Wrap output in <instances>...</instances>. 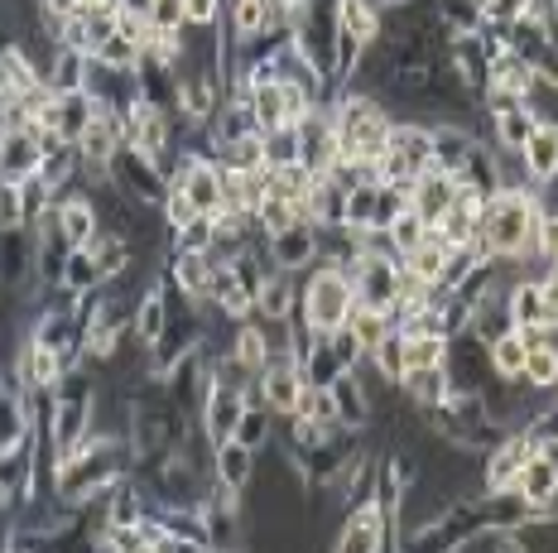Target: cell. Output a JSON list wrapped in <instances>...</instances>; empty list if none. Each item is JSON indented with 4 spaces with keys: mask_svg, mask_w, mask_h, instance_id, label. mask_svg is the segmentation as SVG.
<instances>
[{
    "mask_svg": "<svg viewBox=\"0 0 558 553\" xmlns=\"http://www.w3.org/2000/svg\"><path fill=\"white\" fill-rule=\"evenodd\" d=\"M539 217H544V202L530 188H510V183L496 188L482 202V236L492 241V256L496 260L539 256Z\"/></svg>",
    "mask_w": 558,
    "mask_h": 553,
    "instance_id": "1",
    "label": "cell"
},
{
    "mask_svg": "<svg viewBox=\"0 0 558 553\" xmlns=\"http://www.w3.org/2000/svg\"><path fill=\"white\" fill-rule=\"evenodd\" d=\"M352 304H356V284H352V274H347V265L313 260L308 280L299 284L294 328L313 332V337H332V332L347 322V314H352Z\"/></svg>",
    "mask_w": 558,
    "mask_h": 553,
    "instance_id": "2",
    "label": "cell"
},
{
    "mask_svg": "<svg viewBox=\"0 0 558 553\" xmlns=\"http://www.w3.org/2000/svg\"><path fill=\"white\" fill-rule=\"evenodd\" d=\"M107 179L125 193V198L149 202V207H159V202H165V193H169V174L159 169V159L140 155L135 145H121V149H116V155L107 159Z\"/></svg>",
    "mask_w": 558,
    "mask_h": 553,
    "instance_id": "3",
    "label": "cell"
},
{
    "mask_svg": "<svg viewBox=\"0 0 558 553\" xmlns=\"http://www.w3.org/2000/svg\"><path fill=\"white\" fill-rule=\"evenodd\" d=\"M395 515L386 505L371 495L362 505H347V520H342V534H337V549L342 553H371V549H390L395 544Z\"/></svg>",
    "mask_w": 558,
    "mask_h": 553,
    "instance_id": "4",
    "label": "cell"
},
{
    "mask_svg": "<svg viewBox=\"0 0 558 553\" xmlns=\"http://www.w3.org/2000/svg\"><path fill=\"white\" fill-rule=\"evenodd\" d=\"M251 405V390H236V385H222V380H213L207 385V400H203V409H197V429H203L207 443H227L231 433H236V419H241V409Z\"/></svg>",
    "mask_w": 558,
    "mask_h": 553,
    "instance_id": "5",
    "label": "cell"
},
{
    "mask_svg": "<svg viewBox=\"0 0 558 553\" xmlns=\"http://www.w3.org/2000/svg\"><path fill=\"white\" fill-rule=\"evenodd\" d=\"M44 164V135L29 131V125H10L0 131V179L5 183H25L39 174Z\"/></svg>",
    "mask_w": 558,
    "mask_h": 553,
    "instance_id": "6",
    "label": "cell"
},
{
    "mask_svg": "<svg viewBox=\"0 0 558 553\" xmlns=\"http://www.w3.org/2000/svg\"><path fill=\"white\" fill-rule=\"evenodd\" d=\"M34 274H39V246H34V232L29 226H10V232H0V284L15 294V290H25Z\"/></svg>",
    "mask_w": 558,
    "mask_h": 553,
    "instance_id": "7",
    "label": "cell"
},
{
    "mask_svg": "<svg viewBox=\"0 0 558 553\" xmlns=\"http://www.w3.org/2000/svg\"><path fill=\"white\" fill-rule=\"evenodd\" d=\"M515 491L530 511L549 515V505L558 495V457L549 453V447H534V453L525 457V467H520V477H515Z\"/></svg>",
    "mask_w": 558,
    "mask_h": 553,
    "instance_id": "8",
    "label": "cell"
},
{
    "mask_svg": "<svg viewBox=\"0 0 558 553\" xmlns=\"http://www.w3.org/2000/svg\"><path fill=\"white\" fill-rule=\"evenodd\" d=\"M299 314V284H294V270H279L270 265L255 290V318L260 322H289Z\"/></svg>",
    "mask_w": 558,
    "mask_h": 553,
    "instance_id": "9",
    "label": "cell"
},
{
    "mask_svg": "<svg viewBox=\"0 0 558 553\" xmlns=\"http://www.w3.org/2000/svg\"><path fill=\"white\" fill-rule=\"evenodd\" d=\"M265 256H270V265H279V270L304 274L308 265L318 260V226L299 222V226H289V232L270 236V241H265Z\"/></svg>",
    "mask_w": 558,
    "mask_h": 553,
    "instance_id": "10",
    "label": "cell"
},
{
    "mask_svg": "<svg viewBox=\"0 0 558 553\" xmlns=\"http://www.w3.org/2000/svg\"><path fill=\"white\" fill-rule=\"evenodd\" d=\"M452 198H458V179L448 174V169L428 164L424 174H414V193H410V207L424 222H438V217L452 207Z\"/></svg>",
    "mask_w": 558,
    "mask_h": 553,
    "instance_id": "11",
    "label": "cell"
},
{
    "mask_svg": "<svg viewBox=\"0 0 558 553\" xmlns=\"http://www.w3.org/2000/svg\"><path fill=\"white\" fill-rule=\"evenodd\" d=\"M121 145H125L121 116H116V111H101V107H97V116H92V121H87V131L77 135V155H83V164L107 169V159H111Z\"/></svg>",
    "mask_w": 558,
    "mask_h": 553,
    "instance_id": "12",
    "label": "cell"
},
{
    "mask_svg": "<svg viewBox=\"0 0 558 553\" xmlns=\"http://www.w3.org/2000/svg\"><path fill=\"white\" fill-rule=\"evenodd\" d=\"M332 15H337V34L362 44V49L386 34V15H380L376 0H332Z\"/></svg>",
    "mask_w": 558,
    "mask_h": 553,
    "instance_id": "13",
    "label": "cell"
},
{
    "mask_svg": "<svg viewBox=\"0 0 558 553\" xmlns=\"http://www.w3.org/2000/svg\"><path fill=\"white\" fill-rule=\"evenodd\" d=\"M328 390H332V409H337V423H342V429H366V423L376 419V405H371L366 385L356 380V366L337 376Z\"/></svg>",
    "mask_w": 558,
    "mask_h": 553,
    "instance_id": "14",
    "label": "cell"
},
{
    "mask_svg": "<svg viewBox=\"0 0 558 553\" xmlns=\"http://www.w3.org/2000/svg\"><path fill=\"white\" fill-rule=\"evenodd\" d=\"M213 471H217V487L227 491H251L255 481V447H246L241 438H227V443L213 447Z\"/></svg>",
    "mask_w": 558,
    "mask_h": 553,
    "instance_id": "15",
    "label": "cell"
},
{
    "mask_svg": "<svg viewBox=\"0 0 558 553\" xmlns=\"http://www.w3.org/2000/svg\"><path fill=\"white\" fill-rule=\"evenodd\" d=\"M169 318H173L169 290H165V284H149V290L140 294L135 318H131V337H135V347H149V342H159V332L169 328Z\"/></svg>",
    "mask_w": 558,
    "mask_h": 553,
    "instance_id": "16",
    "label": "cell"
},
{
    "mask_svg": "<svg viewBox=\"0 0 558 553\" xmlns=\"http://www.w3.org/2000/svg\"><path fill=\"white\" fill-rule=\"evenodd\" d=\"M39 83H44L39 63H34L20 44H5V49H0V101H20L25 91H34Z\"/></svg>",
    "mask_w": 558,
    "mask_h": 553,
    "instance_id": "17",
    "label": "cell"
},
{
    "mask_svg": "<svg viewBox=\"0 0 558 553\" xmlns=\"http://www.w3.org/2000/svg\"><path fill=\"white\" fill-rule=\"evenodd\" d=\"M520 164H525L530 183H554L558 179V125H534V135L520 149Z\"/></svg>",
    "mask_w": 558,
    "mask_h": 553,
    "instance_id": "18",
    "label": "cell"
},
{
    "mask_svg": "<svg viewBox=\"0 0 558 553\" xmlns=\"http://www.w3.org/2000/svg\"><path fill=\"white\" fill-rule=\"evenodd\" d=\"M87 73H92V53L73 49V44H58L53 63L44 67V83L63 97V91H87Z\"/></svg>",
    "mask_w": 558,
    "mask_h": 553,
    "instance_id": "19",
    "label": "cell"
},
{
    "mask_svg": "<svg viewBox=\"0 0 558 553\" xmlns=\"http://www.w3.org/2000/svg\"><path fill=\"white\" fill-rule=\"evenodd\" d=\"M400 390L414 400L418 409H438L444 400L452 395V380H448V366H410L400 376Z\"/></svg>",
    "mask_w": 558,
    "mask_h": 553,
    "instance_id": "20",
    "label": "cell"
},
{
    "mask_svg": "<svg viewBox=\"0 0 558 553\" xmlns=\"http://www.w3.org/2000/svg\"><path fill=\"white\" fill-rule=\"evenodd\" d=\"M58 226H63L68 246H87V241L101 232L97 202H92L87 193H73V198H63V202H58Z\"/></svg>",
    "mask_w": 558,
    "mask_h": 553,
    "instance_id": "21",
    "label": "cell"
},
{
    "mask_svg": "<svg viewBox=\"0 0 558 553\" xmlns=\"http://www.w3.org/2000/svg\"><path fill=\"white\" fill-rule=\"evenodd\" d=\"M34 419H29V395H15V390H0V453L29 443Z\"/></svg>",
    "mask_w": 558,
    "mask_h": 553,
    "instance_id": "22",
    "label": "cell"
},
{
    "mask_svg": "<svg viewBox=\"0 0 558 553\" xmlns=\"http://www.w3.org/2000/svg\"><path fill=\"white\" fill-rule=\"evenodd\" d=\"M207 274H213V256H203V250H179V256H173V294H183L189 304H203Z\"/></svg>",
    "mask_w": 558,
    "mask_h": 553,
    "instance_id": "23",
    "label": "cell"
},
{
    "mask_svg": "<svg viewBox=\"0 0 558 553\" xmlns=\"http://www.w3.org/2000/svg\"><path fill=\"white\" fill-rule=\"evenodd\" d=\"M101 284H107V274H101L97 256H92L87 246H73V250H68L63 284H58V290H63V294H73V298H83V294H97Z\"/></svg>",
    "mask_w": 558,
    "mask_h": 553,
    "instance_id": "24",
    "label": "cell"
},
{
    "mask_svg": "<svg viewBox=\"0 0 558 553\" xmlns=\"http://www.w3.org/2000/svg\"><path fill=\"white\" fill-rule=\"evenodd\" d=\"M227 39L231 44H251V39H260L265 29H270V0H231V10H227Z\"/></svg>",
    "mask_w": 558,
    "mask_h": 553,
    "instance_id": "25",
    "label": "cell"
},
{
    "mask_svg": "<svg viewBox=\"0 0 558 553\" xmlns=\"http://www.w3.org/2000/svg\"><path fill=\"white\" fill-rule=\"evenodd\" d=\"M207 125H213V140H217V145L241 140V135H255V131H260V121H255L251 101H236V97H227L222 107H217V116L207 121Z\"/></svg>",
    "mask_w": 558,
    "mask_h": 553,
    "instance_id": "26",
    "label": "cell"
},
{
    "mask_svg": "<svg viewBox=\"0 0 558 553\" xmlns=\"http://www.w3.org/2000/svg\"><path fill=\"white\" fill-rule=\"evenodd\" d=\"M506 308L515 328H544V290L539 280H515L506 290Z\"/></svg>",
    "mask_w": 558,
    "mask_h": 553,
    "instance_id": "27",
    "label": "cell"
},
{
    "mask_svg": "<svg viewBox=\"0 0 558 553\" xmlns=\"http://www.w3.org/2000/svg\"><path fill=\"white\" fill-rule=\"evenodd\" d=\"M347 332H352L356 342H362V352H371L380 337L395 328V314L390 308H371V304H352V314H347V322H342Z\"/></svg>",
    "mask_w": 558,
    "mask_h": 553,
    "instance_id": "28",
    "label": "cell"
},
{
    "mask_svg": "<svg viewBox=\"0 0 558 553\" xmlns=\"http://www.w3.org/2000/svg\"><path fill=\"white\" fill-rule=\"evenodd\" d=\"M251 111L255 121H260V131H279L284 125V87H279V77H260V83H251Z\"/></svg>",
    "mask_w": 558,
    "mask_h": 553,
    "instance_id": "29",
    "label": "cell"
},
{
    "mask_svg": "<svg viewBox=\"0 0 558 553\" xmlns=\"http://www.w3.org/2000/svg\"><path fill=\"white\" fill-rule=\"evenodd\" d=\"M486 347H492V371L496 376H501V380H520V371H525V356H530L525 337H520V328L501 332V337L486 342Z\"/></svg>",
    "mask_w": 558,
    "mask_h": 553,
    "instance_id": "30",
    "label": "cell"
},
{
    "mask_svg": "<svg viewBox=\"0 0 558 553\" xmlns=\"http://www.w3.org/2000/svg\"><path fill=\"white\" fill-rule=\"evenodd\" d=\"M404 342V371L410 366H444L448 356V332H400Z\"/></svg>",
    "mask_w": 558,
    "mask_h": 553,
    "instance_id": "31",
    "label": "cell"
},
{
    "mask_svg": "<svg viewBox=\"0 0 558 553\" xmlns=\"http://www.w3.org/2000/svg\"><path fill=\"white\" fill-rule=\"evenodd\" d=\"M275 419H279V414H275L270 405H255V400H251V405L241 409L236 433H231V438H241V443H246V447H255V453H260V447L275 438Z\"/></svg>",
    "mask_w": 558,
    "mask_h": 553,
    "instance_id": "32",
    "label": "cell"
},
{
    "mask_svg": "<svg viewBox=\"0 0 558 553\" xmlns=\"http://www.w3.org/2000/svg\"><path fill=\"white\" fill-rule=\"evenodd\" d=\"M289 419H308V423H337V409H332V390L328 385H313L304 380V390H299L294 400V414Z\"/></svg>",
    "mask_w": 558,
    "mask_h": 553,
    "instance_id": "33",
    "label": "cell"
},
{
    "mask_svg": "<svg viewBox=\"0 0 558 553\" xmlns=\"http://www.w3.org/2000/svg\"><path fill=\"white\" fill-rule=\"evenodd\" d=\"M366 361L376 366V371L386 376L390 385H400V376H404V342H400V328H390L386 337H380L376 347L366 352Z\"/></svg>",
    "mask_w": 558,
    "mask_h": 553,
    "instance_id": "34",
    "label": "cell"
},
{
    "mask_svg": "<svg viewBox=\"0 0 558 553\" xmlns=\"http://www.w3.org/2000/svg\"><path fill=\"white\" fill-rule=\"evenodd\" d=\"M520 380H530L534 390H558V347H554V342H544V347H530Z\"/></svg>",
    "mask_w": 558,
    "mask_h": 553,
    "instance_id": "35",
    "label": "cell"
},
{
    "mask_svg": "<svg viewBox=\"0 0 558 553\" xmlns=\"http://www.w3.org/2000/svg\"><path fill=\"white\" fill-rule=\"evenodd\" d=\"M169 241H173V250H203V256H207V250L217 246V226H213V217H207V212H197L193 222L179 226Z\"/></svg>",
    "mask_w": 558,
    "mask_h": 553,
    "instance_id": "36",
    "label": "cell"
},
{
    "mask_svg": "<svg viewBox=\"0 0 558 553\" xmlns=\"http://www.w3.org/2000/svg\"><path fill=\"white\" fill-rule=\"evenodd\" d=\"M299 159V125H279V131H265V169L294 164Z\"/></svg>",
    "mask_w": 558,
    "mask_h": 553,
    "instance_id": "37",
    "label": "cell"
},
{
    "mask_svg": "<svg viewBox=\"0 0 558 553\" xmlns=\"http://www.w3.org/2000/svg\"><path fill=\"white\" fill-rule=\"evenodd\" d=\"M386 232H390V241H395V250H400V256H404V250H414L418 241L428 236V222L414 212V207H404V212L395 217V222L386 226Z\"/></svg>",
    "mask_w": 558,
    "mask_h": 553,
    "instance_id": "38",
    "label": "cell"
},
{
    "mask_svg": "<svg viewBox=\"0 0 558 553\" xmlns=\"http://www.w3.org/2000/svg\"><path fill=\"white\" fill-rule=\"evenodd\" d=\"M53 198H58V193L49 188V183H44V174H34V179L20 183V202H25V226L39 222V217L53 207Z\"/></svg>",
    "mask_w": 558,
    "mask_h": 553,
    "instance_id": "39",
    "label": "cell"
},
{
    "mask_svg": "<svg viewBox=\"0 0 558 553\" xmlns=\"http://www.w3.org/2000/svg\"><path fill=\"white\" fill-rule=\"evenodd\" d=\"M10 226H25V202H20V183L0 179V232Z\"/></svg>",
    "mask_w": 558,
    "mask_h": 553,
    "instance_id": "40",
    "label": "cell"
},
{
    "mask_svg": "<svg viewBox=\"0 0 558 553\" xmlns=\"http://www.w3.org/2000/svg\"><path fill=\"white\" fill-rule=\"evenodd\" d=\"M183 20L193 29H213L222 20V0H183Z\"/></svg>",
    "mask_w": 558,
    "mask_h": 553,
    "instance_id": "41",
    "label": "cell"
},
{
    "mask_svg": "<svg viewBox=\"0 0 558 553\" xmlns=\"http://www.w3.org/2000/svg\"><path fill=\"white\" fill-rule=\"evenodd\" d=\"M539 260L558 265V212L554 207H544V217H539Z\"/></svg>",
    "mask_w": 558,
    "mask_h": 553,
    "instance_id": "42",
    "label": "cell"
},
{
    "mask_svg": "<svg viewBox=\"0 0 558 553\" xmlns=\"http://www.w3.org/2000/svg\"><path fill=\"white\" fill-rule=\"evenodd\" d=\"M549 10H554V29H558V0H549Z\"/></svg>",
    "mask_w": 558,
    "mask_h": 553,
    "instance_id": "43",
    "label": "cell"
},
{
    "mask_svg": "<svg viewBox=\"0 0 558 553\" xmlns=\"http://www.w3.org/2000/svg\"><path fill=\"white\" fill-rule=\"evenodd\" d=\"M0 511H5V491H0Z\"/></svg>",
    "mask_w": 558,
    "mask_h": 553,
    "instance_id": "44",
    "label": "cell"
},
{
    "mask_svg": "<svg viewBox=\"0 0 558 553\" xmlns=\"http://www.w3.org/2000/svg\"><path fill=\"white\" fill-rule=\"evenodd\" d=\"M275 5H294V0H275Z\"/></svg>",
    "mask_w": 558,
    "mask_h": 553,
    "instance_id": "45",
    "label": "cell"
}]
</instances>
